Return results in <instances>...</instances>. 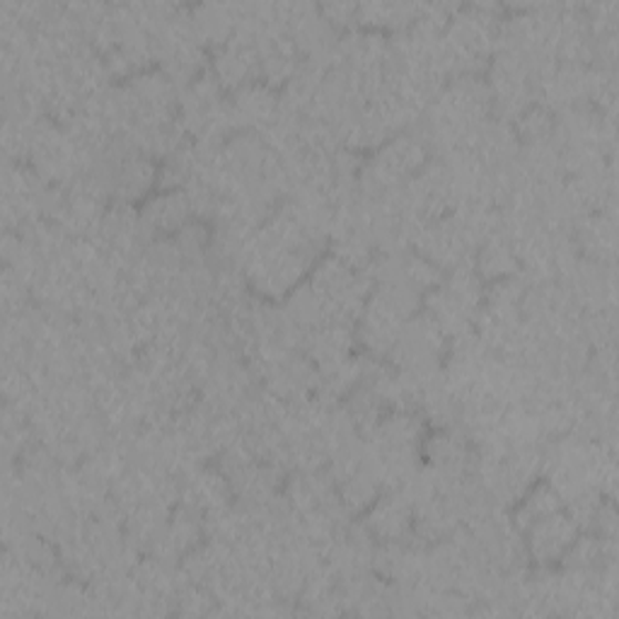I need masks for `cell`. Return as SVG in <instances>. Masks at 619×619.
<instances>
[{
    "mask_svg": "<svg viewBox=\"0 0 619 619\" xmlns=\"http://www.w3.org/2000/svg\"><path fill=\"white\" fill-rule=\"evenodd\" d=\"M530 528H533L530 549L539 561L561 557L564 551L571 547V539L576 533L574 520L559 516V513H551V516L539 518L537 523L530 525Z\"/></svg>",
    "mask_w": 619,
    "mask_h": 619,
    "instance_id": "obj_1",
    "label": "cell"
},
{
    "mask_svg": "<svg viewBox=\"0 0 619 619\" xmlns=\"http://www.w3.org/2000/svg\"><path fill=\"white\" fill-rule=\"evenodd\" d=\"M365 525L375 537L385 539V543H394V539H400L410 530V498H406V494L388 496L385 502H380L371 510Z\"/></svg>",
    "mask_w": 619,
    "mask_h": 619,
    "instance_id": "obj_2",
    "label": "cell"
},
{
    "mask_svg": "<svg viewBox=\"0 0 619 619\" xmlns=\"http://www.w3.org/2000/svg\"><path fill=\"white\" fill-rule=\"evenodd\" d=\"M192 214V204H189V196L182 194V192H165L161 196H155V199L148 202L146 210H143V223L151 226L153 230H182L187 226Z\"/></svg>",
    "mask_w": 619,
    "mask_h": 619,
    "instance_id": "obj_3",
    "label": "cell"
}]
</instances>
